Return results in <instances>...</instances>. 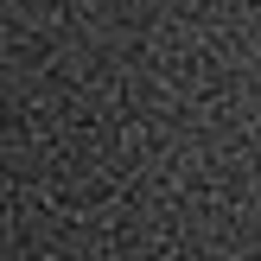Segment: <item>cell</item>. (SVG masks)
Wrapping results in <instances>:
<instances>
[]
</instances>
